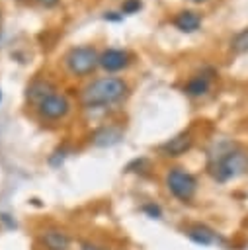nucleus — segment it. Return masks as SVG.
Masks as SVG:
<instances>
[{"label": "nucleus", "instance_id": "a211bd4d", "mask_svg": "<svg viewBox=\"0 0 248 250\" xmlns=\"http://www.w3.org/2000/svg\"><path fill=\"white\" fill-rule=\"evenodd\" d=\"M80 250H103V248H100L98 244H92V242H82Z\"/></svg>", "mask_w": 248, "mask_h": 250}, {"label": "nucleus", "instance_id": "20e7f679", "mask_svg": "<svg viewBox=\"0 0 248 250\" xmlns=\"http://www.w3.org/2000/svg\"><path fill=\"white\" fill-rule=\"evenodd\" d=\"M68 70L76 76H84V74H90L98 64H100V57L96 53L94 47H74L68 51L66 59H64Z\"/></svg>", "mask_w": 248, "mask_h": 250}, {"label": "nucleus", "instance_id": "412c9836", "mask_svg": "<svg viewBox=\"0 0 248 250\" xmlns=\"http://www.w3.org/2000/svg\"><path fill=\"white\" fill-rule=\"evenodd\" d=\"M0 102H2V92H0Z\"/></svg>", "mask_w": 248, "mask_h": 250}, {"label": "nucleus", "instance_id": "aec40b11", "mask_svg": "<svg viewBox=\"0 0 248 250\" xmlns=\"http://www.w3.org/2000/svg\"><path fill=\"white\" fill-rule=\"evenodd\" d=\"M193 2H205V0H193Z\"/></svg>", "mask_w": 248, "mask_h": 250}, {"label": "nucleus", "instance_id": "1a4fd4ad", "mask_svg": "<svg viewBox=\"0 0 248 250\" xmlns=\"http://www.w3.org/2000/svg\"><path fill=\"white\" fill-rule=\"evenodd\" d=\"M211 82H213V70L207 68V70H203V72L191 76V78L187 80V84L184 86V92H186L187 96H191V98L205 96V94L209 92V88H211Z\"/></svg>", "mask_w": 248, "mask_h": 250}, {"label": "nucleus", "instance_id": "f3484780", "mask_svg": "<svg viewBox=\"0 0 248 250\" xmlns=\"http://www.w3.org/2000/svg\"><path fill=\"white\" fill-rule=\"evenodd\" d=\"M115 14H117V12H107L103 18H105V20H111V21H121V20H123V14H119V16H115Z\"/></svg>", "mask_w": 248, "mask_h": 250}, {"label": "nucleus", "instance_id": "6e6552de", "mask_svg": "<svg viewBox=\"0 0 248 250\" xmlns=\"http://www.w3.org/2000/svg\"><path fill=\"white\" fill-rule=\"evenodd\" d=\"M191 145H193L191 133H186V131H184V133H180V135L168 139L166 143H162V145H160V152H162L164 156H182V154H186V152L191 148Z\"/></svg>", "mask_w": 248, "mask_h": 250}, {"label": "nucleus", "instance_id": "9b49d317", "mask_svg": "<svg viewBox=\"0 0 248 250\" xmlns=\"http://www.w3.org/2000/svg\"><path fill=\"white\" fill-rule=\"evenodd\" d=\"M174 25L184 33H193L201 25V16L197 12H191V10H182L174 18Z\"/></svg>", "mask_w": 248, "mask_h": 250}, {"label": "nucleus", "instance_id": "ddd939ff", "mask_svg": "<svg viewBox=\"0 0 248 250\" xmlns=\"http://www.w3.org/2000/svg\"><path fill=\"white\" fill-rule=\"evenodd\" d=\"M53 92H55V90H53L51 84H47V82H35V84H31V86L27 88V98H29L31 102L39 104L45 96H49V94H53Z\"/></svg>", "mask_w": 248, "mask_h": 250}, {"label": "nucleus", "instance_id": "9d476101", "mask_svg": "<svg viewBox=\"0 0 248 250\" xmlns=\"http://www.w3.org/2000/svg\"><path fill=\"white\" fill-rule=\"evenodd\" d=\"M129 64V55L127 51L121 49H107L100 55V66L105 68L107 72H117L123 70Z\"/></svg>", "mask_w": 248, "mask_h": 250}, {"label": "nucleus", "instance_id": "6ab92c4d", "mask_svg": "<svg viewBox=\"0 0 248 250\" xmlns=\"http://www.w3.org/2000/svg\"><path fill=\"white\" fill-rule=\"evenodd\" d=\"M37 2H41L43 6H55L59 0H37Z\"/></svg>", "mask_w": 248, "mask_h": 250}, {"label": "nucleus", "instance_id": "7ed1b4c3", "mask_svg": "<svg viewBox=\"0 0 248 250\" xmlns=\"http://www.w3.org/2000/svg\"><path fill=\"white\" fill-rule=\"evenodd\" d=\"M166 188L168 191L180 199V201H191L195 197V191H197V180L193 174H189L187 170L184 168H172L168 174H166Z\"/></svg>", "mask_w": 248, "mask_h": 250}, {"label": "nucleus", "instance_id": "0eeeda50", "mask_svg": "<svg viewBox=\"0 0 248 250\" xmlns=\"http://www.w3.org/2000/svg\"><path fill=\"white\" fill-rule=\"evenodd\" d=\"M39 240H41V246L45 250H68L70 248V234L64 232L62 229H57V227H51V229H45L41 234H39Z\"/></svg>", "mask_w": 248, "mask_h": 250}, {"label": "nucleus", "instance_id": "f8f14e48", "mask_svg": "<svg viewBox=\"0 0 248 250\" xmlns=\"http://www.w3.org/2000/svg\"><path fill=\"white\" fill-rule=\"evenodd\" d=\"M123 139V133L115 127H103L94 135V145L96 146H113Z\"/></svg>", "mask_w": 248, "mask_h": 250}, {"label": "nucleus", "instance_id": "dca6fc26", "mask_svg": "<svg viewBox=\"0 0 248 250\" xmlns=\"http://www.w3.org/2000/svg\"><path fill=\"white\" fill-rule=\"evenodd\" d=\"M143 211H145L150 219H160V217H162V209H160L156 203H145V205H143Z\"/></svg>", "mask_w": 248, "mask_h": 250}, {"label": "nucleus", "instance_id": "4468645a", "mask_svg": "<svg viewBox=\"0 0 248 250\" xmlns=\"http://www.w3.org/2000/svg\"><path fill=\"white\" fill-rule=\"evenodd\" d=\"M230 47H232L234 53H246V51H248V29L238 31V33L232 37Z\"/></svg>", "mask_w": 248, "mask_h": 250}, {"label": "nucleus", "instance_id": "f03ea898", "mask_svg": "<svg viewBox=\"0 0 248 250\" xmlns=\"http://www.w3.org/2000/svg\"><path fill=\"white\" fill-rule=\"evenodd\" d=\"M125 94H127V84L121 78L105 76L92 82L82 92V104L86 107H107L121 102Z\"/></svg>", "mask_w": 248, "mask_h": 250}, {"label": "nucleus", "instance_id": "f257e3e1", "mask_svg": "<svg viewBox=\"0 0 248 250\" xmlns=\"http://www.w3.org/2000/svg\"><path fill=\"white\" fill-rule=\"evenodd\" d=\"M207 168L217 182L225 184L248 172V152L238 146L225 145L217 150V154H211Z\"/></svg>", "mask_w": 248, "mask_h": 250}, {"label": "nucleus", "instance_id": "39448f33", "mask_svg": "<svg viewBox=\"0 0 248 250\" xmlns=\"http://www.w3.org/2000/svg\"><path fill=\"white\" fill-rule=\"evenodd\" d=\"M37 109H39V113L45 117V119H62L66 113H68V109H70V102L62 96V94H49V96H45L39 104H37Z\"/></svg>", "mask_w": 248, "mask_h": 250}, {"label": "nucleus", "instance_id": "2eb2a0df", "mask_svg": "<svg viewBox=\"0 0 248 250\" xmlns=\"http://www.w3.org/2000/svg\"><path fill=\"white\" fill-rule=\"evenodd\" d=\"M143 8V2L141 0H125L123 6H121V14H135Z\"/></svg>", "mask_w": 248, "mask_h": 250}, {"label": "nucleus", "instance_id": "423d86ee", "mask_svg": "<svg viewBox=\"0 0 248 250\" xmlns=\"http://www.w3.org/2000/svg\"><path fill=\"white\" fill-rule=\"evenodd\" d=\"M184 232H186V236H187L191 242H195V244H199V246H215V244L221 242L219 232L213 230V229L207 227V225H201V223L187 225Z\"/></svg>", "mask_w": 248, "mask_h": 250}]
</instances>
